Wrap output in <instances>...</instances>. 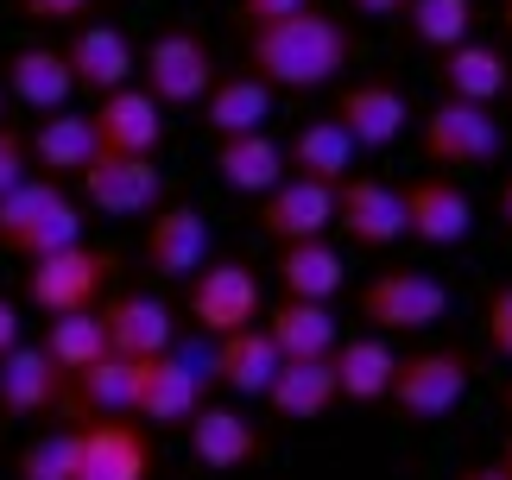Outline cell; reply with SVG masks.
<instances>
[{"instance_id": "obj_1", "label": "cell", "mask_w": 512, "mask_h": 480, "mask_svg": "<svg viewBox=\"0 0 512 480\" xmlns=\"http://www.w3.org/2000/svg\"><path fill=\"white\" fill-rule=\"evenodd\" d=\"M354 57V32L323 7L285 13L272 26H247V70L272 89H329Z\"/></svg>"}, {"instance_id": "obj_2", "label": "cell", "mask_w": 512, "mask_h": 480, "mask_svg": "<svg viewBox=\"0 0 512 480\" xmlns=\"http://www.w3.org/2000/svg\"><path fill=\"white\" fill-rule=\"evenodd\" d=\"M70 240H83V203L57 177H19L13 190H0V247L7 253L32 266Z\"/></svg>"}, {"instance_id": "obj_3", "label": "cell", "mask_w": 512, "mask_h": 480, "mask_svg": "<svg viewBox=\"0 0 512 480\" xmlns=\"http://www.w3.org/2000/svg\"><path fill=\"white\" fill-rule=\"evenodd\" d=\"M354 310L373 335H424L449 316V285L418 266H386L354 291Z\"/></svg>"}, {"instance_id": "obj_4", "label": "cell", "mask_w": 512, "mask_h": 480, "mask_svg": "<svg viewBox=\"0 0 512 480\" xmlns=\"http://www.w3.org/2000/svg\"><path fill=\"white\" fill-rule=\"evenodd\" d=\"M203 386H209V360H196L184 348H165V354H146L133 360V405L127 417L146 430H184L196 405H203Z\"/></svg>"}, {"instance_id": "obj_5", "label": "cell", "mask_w": 512, "mask_h": 480, "mask_svg": "<svg viewBox=\"0 0 512 480\" xmlns=\"http://www.w3.org/2000/svg\"><path fill=\"white\" fill-rule=\"evenodd\" d=\"M184 310L190 323L209 335H234L247 323L266 316V291H260V272L241 266V259H203L190 278H184Z\"/></svg>"}, {"instance_id": "obj_6", "label": "cell", "mask_w": 512, "mask_h": 480, "mask_svg": "<svg viewBox=\"0 0 512 480\" xmlns=\"http://www.w3.org/2000/svg\"><path fill=\"white\" fill-rule=\"evenodd\" d=\"M468 354L462 348H418L392 367V392L386 405L405 417V424H443L449 411L468 398Z\"/></svg>"}, {"instance_id": "obj_7", "label": "cell", "mask_w": 512, "mask_h": 480, "mask_svg": "<svg viewBox=\"0 0 512 480\" xmlns=\"http://www.w3.org/2000/svg\"><path fill=\"white\" fill-rule=\"evenodd\" d=\"M114 272H121L114 253H95L83 240H70V247H57V253L26 266V297H32V310H45V316L95 310V297L114 285Z\"/></svg>"}, {"instance_id": "obj_8", "label": "cell", "mask_w": 512, "mask_h": 480, "mask_svg": "<svg viewBox=\"0 0 512 480\" xmlns=\"http://www.w3.org/2000/svg\"><path fill=\"white\" fill-rule=\"evenodd\" d=\"M76 184H83V203L114 222H140L165 203V171L152 152H95Z\"/></svg>"}, {"instance_id": "obj_9", "label": "cell", "mask_w": 512, "mask_h": 480, "mask_svg": "<svg viewBox=\"0 0 512 480\" xmlns=\"http://www.w3.org/2000/svg\"><path fill=\"white\" fill-rule=\"evenodd\" d=\"M418 139H424V158H430V165H443V171L494 165L500 146H506L494 108H481V102H449V95L418 120Z\"/></svg>"}, {"instance_id": "obj_10", "label": "cell", "mask_w": 512, "mask_h": 480, "mask_svg": "<svg viewBox=\"0 0 512 480\" xmlns=\"http://www.w3.org/2000/svg\"><path fill=\"white\" fill-rule=\"evenodd\" d=\"M140 70H146V95L159 108H196L215 83V51L196 32H165V38H152Z\"/></svg>"}, {"instance_id": "obj_11", "label": "cell", "mask_w": 512, "mask_h": 480, "mask_svg": "<svg viewBox=\"0 0 512 480\" xmlns=\"http://www.w3.org/2000/svg\"><path fill=\"white\" fill-rule=\"evenodd\" d=\"M253 228L266 240H323L336 228V184H317V177H279L266 196H260V215H253Z\"/></svg>"}, {"instance_id": "obj_12", "label": "cell", "mask_w": 512, "mask_h": 480, "mask_svg": "<svg viewBox=\"0 0 512 480\" xmlns=\"http://www.w3.org/2000/svg\"><path fill=\"white\" fill-rule=\"evenodd\" d=\"M405 203V234L424 240V247H462L468 228H475V203H468V190L456 177H418V184L399 190Z\"/></svg>"}, {"instance_id": "obj_13", "label": "cell", "mask_w": 512, "mask_h": 480, "mask_svg": "<svg viewBox=\"0 0 512 480\" xmlns=\"http://www.w3.org/2000/svg\"><path fill=\"white\" fill-rule=\"evenodd\" d=\"M184 443H190V462L203 474H241L266 455V436L228 405H196V417L184 424Z\"/></svg>"}, {"instance_id": "obj_14", "label": "cell", "mask_w": 512, "mask_h": 480, "mask_svg": "<svg viewBox=\"0 0 512 480\" xmlns=\"http://www.w3.org/2000/svg\"><path fill=\"white\" fill-rule=\"evenodd\" d=\"M95 316H102L108 354L146 360V354L177 348V310L165 304V297H152V291H121V297H108Z\"/></svg>"}, {"instance_id": "obj_15", "label": "cell", "mask_w": 512, "mask_h": 480, "mask_svg": "<svg viewBox=\"0 0 512 480\" xmlns=\"http://www.w3.org/2000/svg\"><path fill=\"white\" fill-rule=\"evenodd\" d=\"M336 228L354 240V247H367V253L405 240V203H399V190L380 184V177H354L348 171L342 184H336Z\"/></svg>"}, {"instance_id": "obj_16", "label": "cell", "mask_w": 512, "mask_h": 480, "mask_svg": "<svg viewBox=\"0 0 512 480\" xmlns=\"http://www.w3.org/2000/svg\"><path fill=\"white\" fill-rule=\"evenodd\" d=\"M152 474V436L127 417H89L83 449H76V480H146Z\"/></svg>"}, {"instance_id": "obj_17", "label": "cell", "mask_w": 512, "mask_h": 480, "mask_svg": "<svg viewBox=\"0 0 512 480\" xmlns=\"http://www.w3.org/2000/svg\"><path fill=\"white\" fill-rule=\"evenodd\" d=\"M146 272L152 278H184L209 259V222L196 215L190 203H159L152 209V222H146Z\"/></svg>"}, {"instance_id": "obj_18", "label": "cell", "mask_w": 512, "mask_h": 480, "mask_svg": "<svg viewBox=\"0 0 512 480\" xmlns=\"http://www.w3.org/2000/svg\"><path fill=\"white\" fill-rule=\"evenodd\" d=\"M279 367H285V354L272 348L266 323H247V329H234V335H215L209 379L222 392H234V398H266V386H272V373H279Z\"/></svg>"}, {"instance_id": "obj_19", "label": "cell", "mask_w": 512, "mask_h": 480, "mask_svg": "<svg viewBox=\"0 0 512 480\" xmlns=\"http://www.w3.org/2000/svg\"><path fill=\"white\" fill-rule=\"evenodd\" d=\"M336 120L348 127V139L361 152H386V146L405 139L411 102H405V89H392V83H354V89L336 95Z\"/></svg>"}, {"instance_id": "obj_20", "label": "cell", "mask_w": 512, "mask_h": 480, "mask_svg": "<svg viewBox=\"0 0 512 480\" xmlns=\"http://www.w3.org/2000/svg\"><path fill=\"white\" fill-rule=\"evenodd\" d=\"M26 152H32V165L38 177H83L89 171V158L102 152V139H95V120L89 114H76V108H57V114H38V127L26 133Z\"/></svg>"}, {"instance_id": "obj_21", "label": "cell", "mask_w": 512, "mask_h": 480, "mask_svg": "<svg viewBox=\"0 0 512 480\" xmlns=\"http://www.w3.org/2000/svg\"><path fill=\"white\" fill-rule=\"evenodd\" d=\"M89 120H95L102 152H152V158H159V146H165V108L152 102L146 89H133V83L102 95Z\"/></svg>"}, {"instance_id": "obj_22", "label": "cell", "mask_w": 512, "mask_h": 480, "mask_svg": "<svg viewBox=\"0 0 512 480\" xmlns=\"http://www.w3.org/2000/svg\"><path fill=\"white\" fill-rule=\"evenodd\" d=\"M64 57H70L76 89H89L95 102H102V95H114V89H127L133 70H140V57H133V45H127L121 26H83V32L64 45Z\"/></svg>"}, {"instance_id": "obj_23", "label": "cell", "mask_w": 512, "mask_h": 480, "mask_svg": "<svg viewBox=\"0 0 512 480\" xmlns=\"http://www.w3.org/2000/svg\"><path fill=\"white\" fill-rule=\"evenodd\" d=\"M7 95H13L19 108H32V114L70 108V95H76L70 57L57 51V45H26V51H13V57H7Z\"/></svg>"}, {"instance_id": "obj_24", "label": "cell", "mask_w": 512, "mask_h": 480, "mask_svg": "<svg viewBox=\"0 0 512 480\" xmlns=\"http://www.w3.org/2000/svg\"><path fill=\"white\" fill-rule=\"evenodd\" d=\"M57 386H64V373L51 367V354L45 348H32V342H19L0 354V417H45L57 405Z\"/></svg>"}, {"instance_id": "obj_25", "label": "cell", "mask_w": 512, "mask_h": 480, "mask_svg": "<svg viewBox=\"0 0 512 480\" xmlns=\"http://www.w3.org/2000/svg\"><path fill=\"white\" fill-rule=\"evenodd\" d=\"M266 405H272V417H285V424H317L329 405H342L336 360H285L266 386Z\"/></svg>"}, {"instance_id": "obj_26", "label": "cell", "mask_w": 512, "mask_h": 480, "mask_svg": "<svg viewBox=\"0 0 512 480\" xmlns=\"http://www.w3.org/2000/svg\"><path fill=\"white\" fill-rule=\"evenodd\" d=\"M272 348H279L285 360H329L342 348V329H336V310L329 304H304V297H285L279 310L260 316Z\"/></svg>"}, {"instance_id": "obj_27", "label": "cell", "mask_w": 512, "mask_h": 480, "mask_svg": "<svg viewBox=\"0 0 512 480\" xmlns=\"http://www.w3.org/2000/svg\"><path fill=\"white\" fill-rule=\"evenodd\" d=\"M354 139L336 114L329 120H304L298 133L285 139V177H317V184H342V177L354 171Z\"/></svg>"}, {"instance_id": "obj_28", "label": "cell", "mask_w": 512, "mask_h": 480, "mask_svg": "<svg viewBox=\"0 0 512 480\" xmlns=\"http://www.w3.org/2000/svg\"><path fill=\"white\" fill-rule=\"evenodd\" d=\"M272 83H260V76H215L209 95L196 108H203V127L215 139H234V133H260L272 120Z\"/></svg>"}, {"instance_id": "obj_29", "label": "cell", "mask_w": 512, "mask_h": 480, "mask_svg": "<svg viewBox=\"0 0 512 480\" xmlns=\"http://www.w3.org/2000/svg\"><path fill=\"white\" fill-rule=\"evenodd\" d=\"M215 177L234 190V196H266L272 184L285 177V146L260 133H234V139H215Z\"/></svg>"}, {"instance_id": "obj_30", "label": "cell", "mask_w": 512, "mask_h": 480, "mask_svg": "<svg viewBox=\"0 0 512 480\" xmlns=\"http://www.w3.org/2000/svg\"><path fill=\"white\" fill-rule=\"evenodd\" d=\"M336 392L348 398V405H386L392 392V367H399V354H392V335H354V342H342L336 354Z\"/></svg>"}, {"instance_id": "obj_31", "label": "cell", "mask_w": 512, "mask_h": 480, "mask_svg": "<svg viewBox=\"0 0 512 480\" xmlns=\"http://www.w3.org/2000/svg\"><path fill=\"white\" fill-rule=\"evenodd\" d=\"M437 83L449 102H481V108H494V95H506V57L494 45H475V38H462V45H449L437 57Z\"/></svg>"}, {"instance_id": "obj_32", "label": "cell", "mask_w": 512, "mask_h": 480, "mask_svg": "<svg viewBox=\"0 0 512 480\" xmlns=\"http://www.w3.org/2000/svg\"><path fill=\"white\" fill-rule=\"evenodd\" d=\"M279 291L285 297H304V304H329L342 285H348V272H342V253L329 247V234L323 240H291V247H279Z\"/></svg>"}, {"instance_id": "obj_33", "label": "cell", "mask_w": 512, "mask_h": 480, "mask_svg": "<svg viewBox=\"0 0 512 480\" xmlns=\"http://www.w3.org/2000/svg\"><path fill=\"white\" fill-rule=\"evenodd\" d=\"M51 354V367L57 373H83V367H95V360L108 354V335H102V316L95 310H70V316H51V329H45V342H38Z\"/></svg>"}, {"instance_id": "obj_34", "label": "cell", "mask_w": 512, "mask_h": 480, "mask_svg": "<svg viewBox=\"0 0 512 480\" xmlns=\"http://www.w3.org/2000/svg\"><path fill=\"white\" fill-rule=\"evenodd\" d=\"M70 392H76V405H83V417H127V405H133V360L127 354H102L95 367L70 373Z\"/></svg>"}, {"instance_id": "obj_35", "label": "cell", "mask_w": 512, "mask_h": 480, "mask_svg": "<svg viewBox=\"0 0 512 480\" xmlns=\"http://www.w3.org/2000/svg\"><path fill=\"white\" fill-rule=\"evenodd\" d=\"M405 19H411V32H418V45L449 51L475 32V0H405Z\"/></svg>"}, {"instance_id": "obj_36", "label": "cell", "mask_w": 512, "mask_h": 480, "mask_svg": "<svg viewBox=\"0 0 512 480\" xmlns=\"http://www.w3.org/2000/svg\"><path fill=\"white\" fill-rule=\"evenodd\" d=\"M76 449H83V430H45L19 449L13 474L19 480H76Z\"/></svg>"}, {"instance_id": "obj_37", "label": "cell", "mask_w": 512, "mask_h": 480, "mask_svg": "<svg viewBox=\"0 0 512 480\" xmlns=\"http://www.w3.org/2000/svg\"><path fill=\"white\" fill-rule=\"evenodd\" d=\"M487 348H494L500 360H512V285H494L487 291Z\"/></svg>"}, {"instance_id": "obj_38", "label": "cell", "mask_w": 512, "mask_h": 480, "mask_svg": "<svg viewBox=\"0 0 512 480\" xmlns=\"http://www.w3.org/2000/svg\"><path fill=\"white\" fill-rule=\"evenodd\" d=\"M89 7L95 0H19L32 26H76V19H89Z\"/></svg>"}, {"instance_id": "obj_39", "label": "cell", "mask_w": 512, "mask_h": 480, "mask_svg": "<svg viewBox=\"0 0 512 480\" xmlns=\"http://www.w3.org/2000/svg\"><path fill=\"white\" fill-rule=\"evenodd\" d=\"M19 177H32V152H26V133L0 127V190H13Z\"/></svg>"}, {"instance_id": "obj_40", "label": "cell", "mask_w": 512, "mask_h": 480, "mask_svg": "<svg viewBox=\"0 0 512 480\" xmlns=\"http://www.w3.org/2000/svg\"><path fill=\"white\" fill-rule=\"evenodd\" d=\"M310 0H241V19L247 26H272V19H285V13H304Z\"/></svg>"}, {"instance_id": "obj_41", "label": "cell", "mask_w": 512, "mask_h": 480, "mask_svg": "<svg viewBox=\"0 0 512 480\" xmlns=\"http://www.w3.org/2000/svg\"><path fill=\"white\" fill-rule=\"evenodd\" d=\"M7 348H19V310L0 297V354H7Z\"/></svg>"}, {"instance_id": "obj_42", "label": "cell", "mask_w": 512, "mask_h": 480, "mask_svg": "<svg viewBox=\"0 0 512 480\" xmlns=\"http://www.w3.org/2000/svg\"><path fill=\"white\" fill-rule=\"evenodd\" d=\"M367 19H392V13H405V0H354Z\"/></svg>"}, {"instance_id": "obj_43", "label": "cell", "mask_w": 512, "mask_h": 480, "mask_svg": "<svg viewBox=\"0 0 512 480\" xmlns=\"http://www.w3.org/2000/svg\"><path fill=\"white\" fill-rule=\"evenodd\" d=\"M500 222L512 228V177H506V184H500Z\"/></svg>"}, {"instance_id": "obj_44", "label": "cell", "mask_w": 512, "mask_h": 480, "mask_svg": "<svg viewBox=\"0 0 512 480\" xmlns=\"http://www.w3.org/2000/svg\"><path fill=\"white\" fill-rule=\"evenodd\" d=\"M456 480H506V474H500V468H462Z\"/></svg>"}, {"instance_id": "obj_45", "label": "cell", "mask_w": 512, "mask_h": 480, "mask_svg": "<svg viewBox=\"0 0 512 480\" xmlns=\"http://www.w3.org/2000/svg\"><path fill=\"white\" fill-rule=\"evenodd\" d=\"M494 468H500V474L512 480V436H506V449H500V462H494Z\"/></svg>"}, {"instance_id": "obj_46", "label": "cell", "mask_w": 512, "mask_h": 480, "mask_svg": "<svg viewBox=\"0 0 512 480\" xmlns=\"http://www.w3.org/2000/svg\"><path fill=\"white\" fill-rule=\"evenodd\" d=\"M506 32H512V0H506Z\"/></svg>"}, {"instance_id": "obj_47", "label": "cell", "mask_w": 512, "mask_h": 480, "mask_svg": "<svg viewBox=\"0 0 512 480\" xmlns=\"http://www.w3.org/2000/svg\"><path fill=\"white\" fill-rule=\"evenodd\" d=\"M506 417H512V386H506Z\"/></svg>"}, {"instance_id": "obj_48", "label": "cell", "mask_w": 512, "mask_h": 480, "mask_svg": "<svg viewBox=\"0 0 512 480\" xmlns=\"http://www.w3.org/2000/svg\"><path fill=\"white\" fill-rule=\"evenodd\" d=\"M506 76H512V64H506Z\"/></svg>"}]
</instances>
